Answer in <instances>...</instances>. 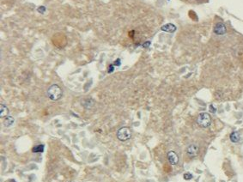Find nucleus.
Segmentation results:
<instances>
[{
  "label": "nucleus",
  "instance_id": "nucleus-1",
  "mask_svg": "<svg viewBox=\"0 0 243 182\" xmlns=\"http://www.w3.org/2000/svg\"><path fill=\"white\" fill-rule=\"evenodd\" d=\"M62 96V89H61V88L58 85V84H52L47 89V96L49 97L50 100L53 101V102H56V101L60 100Z\"/></svg>",
  "mask_w": 243,
  "mask_h": 182
},
{
  "label": "nucleus",
  "instance_id": "nucleus-2",
  "mask_svg": "<svg viewBox=\"0 0 243 182\" xmlns=\"http://www.w3.org/2000/svg\"><path fill=\"white\" fill-rule=\"evenodd\" d=\"M197 123L199 126H201L203 128L209 127L211 124L210 115L207 113H201L197 118Z\"/></svg>",
  "mask_w": 243,
  "mask_h": 182
},
{
  "label": "nucleus",
  "instance_id": "nucleus-3",
  "mask_svg": "<svg viewBox=\"0 0 243 182\" xmlns=\"http://www.w3.org/2000/svg\"><path fill=\"white\" fill-rule=\"evenodd\" d=\"M117 137L119 141L125 142L131 137V131L128 127H121L117 131Z\"/></svg>",
  "mask_w": 243,
  "mask_h": 182
},
{
  "label": "nucleus",
  "instance_id": "nucleus-4",
  "mask_svg": "<svg viewBox=\"0 0 243 182\" xmlns=\"http://www.w3.org/2000/svg\"><path fill=\"white\" fill-rule=\"evenodd\" d=\"M199 151V149H198V145L196 144H190L188 147L187 148V155L191 158H193L195 156H197Z\"/></svg>",
  "mask_w": 243,
  "mask_h": 182
},
{
  "label": "nucleus",
  "instance_id": "nucleus-5",
  "mask_svg": "<svg viewBox=\"0 0 243 182\" xmlns=\"http://www.w3.org/2000/svg\"><path fill=\"white\" fill-rule=\"evenodd\" d=\"M213 31L215 34L218 35H223L224 34H226V27L222 23H217L215 25Z\"/></svg>",
  "mask_w": 243,
  "mask_h": 182
},
{
  "label": "nucleus",
  "instance_id": "nucleus-6",
  "mask_svg": "<svg viewBox=\"0 0 243 182\" xmlns=\"http://www.w3.org/2000/svg\"><path fill=\"white\" fill-rule=\"evenodd\" d=\"M168 160L171 165H176L179 162L178 155L175 151H169L168 153Z\"/></svg>",
  "mask_w": 243,
  "mask_h": 182
},
{
  "label": "nucleus",
  "instance_id": "nucleus-7",
  "mask_svg": "<svg viewBox=\"0 0 243 182\" xmlns=\"http://www.w3.org/2000/svg\"><path fill=\"white\" fill-rule=\"evenodd\" d=\"M161 29L164 32H167V33H175L176 31V26L173 23H168V24L163 25L161 28Z\"/></svg>",
  "mask_w": 243,
  "mask_h": 182
},
{
  "label": "nucleus",
  "instance_id": "nucleus-8",
  "mask_svg": "<svg viewBox=\"0 0 243 182\" xmlns=\"http://www.w3.org/2000/svg\"><path fill=\"white\" fill-rule=\"evenodd\" d=\"M229 138H230V141L234 143H237L241 141V135L238 131H233L230 136H229Z\"/></svg>",
  "mask_w": 243,
  "mask_h": 182
},
{
  "label": "nucleus",
  "instance_id": "nucleus-9",
  "mask_svg": "<svg viewBox=\"0 0 243 182\" xmlns=\"http://www.w3.org/2000/svg\"><path fill=\"white\" fill-rule=\"evenodd\" d=\"M9 114V109L6 107L5 105L1 104L0 106V117L1 118H5Z\"/></svg>",
  "mask_w": 243,
  "mask_h": 182
},
{
  "label": "nucleus",
  "instance_id": "nucleus-10",
  "mask_svg": "<svg viewBox=\"0 0 243 182\" xmlns=\"http://www.w3.org/2000/svg\"><path fill=\"white\" fill-rule=\"evenodd\" d=\"M14 122H15V120H14L13 117H11V116H7L5 119V120H4V125L5 127H11L14 124Z\"/></svg>",
  "mask_w": 243,
  "mask_h": 182
},
{
  "label": "nucleus",
  "instance_id": "nucleus-11",
  "mask_svg": "<svg viewBox=\"0 0 243 182\" xmlns=\"http://www.w3.org/2000/svg\"><path fill=\"white\" fill-rule=\"evenodd\" d=\"M43 150H44V145H42V144L37 145L33 149V152H35V153H41V152H43Z\"/></svg>",
  "mask_w": 243,
  "mask_h": 182
},
{
  "label": "nucleus",
  "instance_id": "nucleus-12",
  "mask_svg": "<svg viewBox=\"0 0 243 182\" xmlns=\"http://www.w3.org/2000/svg\"><path fill=\"white\" fill-rule=\"evenodd\" d=\"M46 11V9L45 6H39L38 9H37V11L39 12L40 14H44Z\"/></svg>",
  "mask_w": 243,
  "mask_h": 182
},
{
  "label": "nucleus",
  "instance_id": "nucleus-13",
  "mask_svg": "<svg viewBox=\"0 0 243 182\" xmlns=\"http://www.w3.org/2000/svg\"><path fill=\"white\" fill-rule=\"evenodd\" d=\"M183 177H184V179H185L186 180H192V174H190V173H186Z\"/></svg>",
  "mask_w": 243,
  "mask_h": 182
},
{
  "label": "nucleus",
  "instance_id": "nucleus-14",
  "mask_svg": "<svg viewBox=\"0 0 243 182\" xmlns=\"http://www.w3.org/2000/svg\"><path fill=\"white\" fill-rule=\"evenodd\" d=\"M121 64V62H120V59H116L115 62L113 64V65H116V66H119Z\"/></svg>",
  "mask_w": 243,
  "mask_h": 182
},
{
  "label": "nucleus",
  "instance_id": "nucleus-15",
  "mask_svg": "<svg viewBox=\"0 0 243 182\" xmlns=\"http://www.w3.org/2000/svg\"><path fill=\"white\" fill-rule=\"evenodd\" d=\"M113 67H114V65H113V64H112V65H110V66H109V69H108V73H112V72H113V70H114Z\"/></svg>",
  "mask_w": 243,
  "mask_h": 182
},
{
  "label": "nucleus",
  "instance_id": "nucleus-16",
  "mask_svg": "<svg viewBox=\"0 0 243 182\" xmlns=\"http://www.w3.org/2000/svg\"><path fill=\"white\" fill-rule=\"evenodd\" d=\"M210 111H211L212 113H215L216 112V109L213 108V106H212V105H211V106H210Z\"/></svg>",
  "mask_w": 243,
  "mask_h": 182
},
{
  "label": "nucleus",
  "instance_id": "nucleus-17",
  "mask_svg": "<svg viewBox=\"0 0 243 182\" xmlns=\"http://www.w3.org/2000/svg\"><path fill=\"white\" fill-rule=\"evenodd\" d=\"M150 45V41H147L146 43H144V44L143 45V46H144V47H148Z\"/></svg>",
  "mask_w": 243,
  "mask_h": 182
}]
</instances>
